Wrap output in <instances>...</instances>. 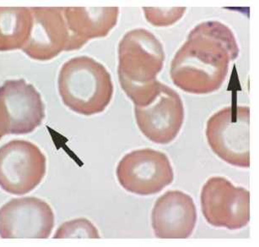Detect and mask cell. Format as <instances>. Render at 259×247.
Returning a JSON list of instances; mask_svg holds the SVG:
<instances>
[{"label":"cell","instance_id":"6da1fadb","mask_svg":"<svg viewBox=\"0 0 259 247\" xmlns=\"http://www.w3.org/2000/svg\"><path fill=\"white\" fill-rule=\"evenodd\" d=\"M238 55V44L228 26L220 21L202 22L176 53L170 78L183 92L208 94L222 87L230 63Z\"/></svg>","mask_w":259,"mask_h":247},{"label":"cell","instance_id":"7a4b0ae2","mask_svg":"<svg viewBox=\"0 0 259 247\" xmlns=\"http://www.w3.org/2000/svg\"><path fill=\"white\" fill-rule=\"evenodd\" d=\"M162 44L144 28L125 34L118 45L117 74L120 86L135 106L151 102L160 90L156 77L165 62Z\"/></svg>","mask_w":259,"mask_h":247},{"label":"cell","instance_id":"3957f363","mask_svg":"<svg viewBox=\"0 0 259 247\" xmlns=\"http://www.w3.org/2000/svg\"><path fill=\"white\" fill-rule=\"evenodd\" d=\"M58 86L64 105L84 116L103 112L114 92L107 68L88 56L75 57L64 63L59 72Z\"/></svg>","mask_w":259,"mask_h":247},{"label":"cell","instance_id":"277c9868","mask_svg":"<svg viewBox=\"0 0 259 247\" xmlns=\"http://www.w3.org/2000/svg\"><path fill=\"white\" fill-rule=\"evenodd\" d=\"M250 109L232 105L208 119L206 138L221 160L235 167H250Z\"/></svg>","mask_w":259,"mask_h":247},{"label":"cell","instance_id":"5b68a950","mask_svg":"<svg viewBox=\"0 0 259 247\" xmlns=\"http://www.w3.org/2000/svg\"><path fill=\"white\" fill-rule=\"evenodd\" d=\"M120 186L130 193L150 196L174 181V171L165 153L152 148L132 151L122 157L116 168Z\"/></svg>","mask_w":259,"mask_h":247},{"label":"cell","instance_id":"8992f818","mask_svg":"<svg viewBox=\"0 0 259 247\" xmlns=\"http://www.w3.org/2000/svg\"><path fill=\"white\" fill-rule=\"evenodd\" d=\"M200 204L202 214L211 226L236 230L250 222V192L225 177L214 176L206 181Z\"/></svg>","mask_w":259,"mask_h":247},{"label":"cell","instance_id":"52a82bcc","mask_svg":"<svg viewBox=\"0 0 259 247\" xmlns=\"http://www.w3.org/2000/svg\"><path fill=\"white\" fill-rule=\"evenodd\" d=\"M46 156L34 143L14 140L0 148V187L21 196L41 184L46 174Z\"/></svg>","mask_w":259,"mask_h":247},{"label":"cell","instance_id":"ba28073f","mask_svg":"<svg viewBox=\"0 0 259 247\" xmlns=\"http://www.w3.org/2000/svg\"><path fill=\"white\" fill-rule=\"evenodd\" d=\"M135 120L148 140L166 145L175 140L184 121V106L180 95L161 83L155 98L145 106H135Z\"/></svg>","mask_w":259,"mask_h":247},{"label":"cell","instance_id":"9c48e42d","mask_svg":"<svg viewBox=\"0 0 259 247\" xmlns=\"http://www.w3.org/2000/svg\"><path fill=\"white\" fill-rule=\"evenodd\" d=\"M54 224L51 206L37 197L14 198L0 208L2 239H47L51 235Z\"/></svg>","mask_w":259,"mask_h":247},{"label":"cell","instance_id":"30bf717a","mask_svg":"<svg viewBox=\"0 0 259 247\" xmlns=\"http://www.w3.org/2000/svg\"><path fill=\"white\" fill-rule=\"evenodd\" d=\"M0 103L7 119L9 134L32 132L45 118L41 94L24 79L5 82L0 87Z\"/></svg>","mask_w":259,"mask_h":247},{"label":"cell","instance_id":"8fae6325","mask_svg":"<svg viewBox=\"0 0 259 247\" xmlns=\"http://www.w3.org/2000/svg\"><path fill=\"white\" fill-rule=\"evenodd\" d=\"M198 214L193 197L181 191H168L155 201L151 225L159 239H188L192 235Z\"/></svg>","mask_w":259,"mask_h":247},{"label":"cell","instance_id":"7c38bea8","mask_svg":"<svg viewBox=\"0 0 259 247\" xmlns=\"http://www.w3.org/2000/svg\"><path fill=\"white\" fill-rule=\"evenodd\" d=\"M33 17L28 41L22 51L38 61H49L66 51L69 31L64 17V8H31Z\"/></svg>","mask_w":259,"mask_h":247},{"label":"cell","instance_id":"4fadbf2b","mask_svg":"<svg viewBox=\"0 0 259 247\" xmlns=\"http://www.w3.org/2000/svg\"><path fill=\"white\" fill-rule=\"evenodd\" d=\"M119 9L64 8V17L69 31L66 51L81 49L90 40L105 38L114 28Z\"/></svg>","mask_w":259,"mask_h":247},{"label":"cell","instance_id":"5bb4252c","mask_svg":"<svg viewBox=\"0 0 259 247\" xmlns=\"http://www.w3.org/2000/svg\"><path fill=\"white\" fill-rule=\"evenodd\" d=\"M32 21L31 8L0 7V52L22 49L31 35Z\"/></svg>","mask_w":259,"mask_h":247},{"label":"cell","instance_id":"9a60e30c","mask_svg":"<svg viewBox=\"0 0 259 247\" xmlns=\"http://www.w3.org/2000/svg\"><path fill=\"white\" fill-rule=\"evenodd\" d=\"M99 231L87 219H77L62 224L54 238H100Z\"/></svg>","mask_w":259,"mask_h":247},{"label":"cell","instance_id":"2e32d148","mask_svg":"<svg viewBox=\"0 0 259 247\" xmlns=\"http://www.w3.org/2000/svg\"><path fill=\"white\" fill-rule=\"evenodd\" d=\"M145 18L155 26H168L183 18L186 8H143Z\"/></svg>","mask_w":259,"mask_h":247},{"label":"cell","instance_id":"e0dca14e","mask_svg":"<svg viewBox=\"0 0 259 247\" xmlns=\"http://www.w3.org/2000/svg\"><path fill=\"white\" fill-rule=\"evenodd\" d=\"M8 133V123L6 119V114L4 111L3 107L0 103V140L4 135H7Z\"/></svg>","mask_w":259,"mask_h":247}]
</instances>
